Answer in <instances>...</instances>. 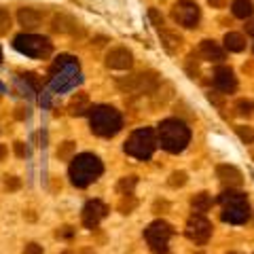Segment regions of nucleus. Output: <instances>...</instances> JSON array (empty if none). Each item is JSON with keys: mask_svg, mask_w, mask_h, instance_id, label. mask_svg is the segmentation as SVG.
<instances>
[{"mask_svg": "<svg viewBox=\"0 0 254 254\" xmlns=\"http://www.w3.org/2000/svg\"><path fill=\"white\" fill-rule=\"evenodd\" d=\"M195 254H203V252H195Z\"/></svg>", "mask_w": 254, "mask_h": 254, "instance_id": "nucleus-43", "label": "nucleus"}, {"mask_svg": "<svg viewBox=\"0 0 254 254\" xmlns=\"http://www.w3.org/2000/svg\"><path fill=\"white\" fill-rule=\"evenodd\" d=\"M214 87L222 93H233L237 87V78L233 74V70L227 66H220L214 70Z\"/></svg>", "mask_w": 254, "mask_h": 254, "instance_id": "nucleus-12", "label": "nucleus"}, {"mask_svg": "<svg viewBox=\"0 0 254 254\" xmlns=\"http://www.w3.org/2000/svg\"><path fill=\"white\" fill-rule=\"evenodd\" d=\"M72 227H62V231H58L60 237H72Z\"/></svg>", "mask_w": 254, "mask_h": 254, "instance_id": "nucleus-34", "label": "nucleus"}, {"mask_svg": "<svg viewBox=\"0 0 254 254\" xmlns=\"http://www.w3.org/2000/svg\"><path fill=\"white\" fill-rule=\"evenodd\" d=\"M89 125L95 136L110 138L121 131L123 127V117L117 108L113 106H95L89 113Z\"/></svg>", "mask_w": 254, "mask_h": 254, "instance_id": "nucleus-4", "label": "nucleus"}, {"mask_svg": "<svg viewBox=\"0 0 254 254\" xmlns=\"http://www.w3.org/2000/svg\"><path fill=\"white\" fill-rule=\"evenodd\" d=\"M83 254H91V252H83Z\"/></svg>", "mask_w": 254, "mask_h": 254, "instance_id": "nucleus-42", "label": "nucleus"}, {"mask_svg": "<svg viewBox=\"0 0 254 254\" xmlns=\"http://www.w3.org/2000/svg\"><path fill=\"white\" fill-rule=\"evenodd\" d=\"M131 64H133V55L125 47H117V49H113L106 55V66L113 70H129Z\"/></svg>", "mask_w": 254, "mask_h": 254, "instance_id": "nucleus-13", "label": "nucleus"}, {"mask_svg": "<svg viewBox=\"0 0 254 254\" xmlns=\"http://www.w3.org/2000/svg\"><path fill=\"white\" fill-rule=\"evenodd\" d=\"M148 15H150V19H153V23L155 26L161 30L163 28V15H159V11L157 9H148Z\"/></svg>", "mask_w": 254, "mask_h": 254, "instance_id": "nucleus-30", "label": "nucleus"}, {"mask_svg": "<svg viewBox=\"0 0 254 254\" xmlns=\"http://www.w3.org/2000/svg\"><path fill=\"white\" fill-rule=\"evenodd\" d=\"M53 30L62 32V34H76L78 23L72 17H68V15H55L53 17Z\"/></svg>", "mask_w": 254, "mask_h": 254, "instance_id": "nucleus-17", "label": "nucleus"}, {"mask_svg": "<svg viewBox=\"0 0 254 254\" xmlns=\"http://www.w3.org/2000/svg\"><path fill=\"white\" fill-rule=\"evenodd\" d=\"M254 13V4L250 2V0H235L233 2V15L240 19H246L250 17V15Z\"/></svg>", "mask_w": 254, "mask_h": 254, "instance_id": "nucleus-22", "label": "nucleus"}, {"mask_svg": "<svg viewBox=\"0 0 254 254\" xmlns=\"http://www.w3.org/2000/svg\"><path fill=\"white\" fill-rule=\"evenodd\" d=\"M15 153H17V157H26L28 150L26 146H23V142H15Z\"/></svg>", "mask_w": 254, "mask_h": 254, "instance_id": "nucleus-33", "label": "nucleus"}, {"mask_svg": "<svg viewBox=\"0 0 254 254\" xmlns=\"http://www.w3.org/2000/svg\"><path fill=\"white\" fill-rule=\"evenodd\" d=\"M246 32H248L250 36H254V19H252V21L248 23V26H246Z\"/></svg>", "mask_w": 254, "mask_h": 254, "instance_id": "nucleus-37", "label": "nucleus"}, {"mask_svg": "<svg viewBox=\"0 0 254 254\" xmlns=\"http://www.w3.org/2000/svg\"><path fill=\"white\" fill-rule=\"evenodd\" d=\"M237 113H240L242 117H250L254 113V102L250 100H240L237 102Z\"/></svg>", "mask_w": 254, "mask_h": 254, "instance_id": "nucleus-26", "label": "nucleus"}, {"mask_svg": "<svg viewBox=\"0 0 254 254\" xmlns=\"http://www.w3.org/2000/svg\"><path fill=\"white\" fill-rule=\"evenodd\" d=\"M4 187L9 189V190H17V189L21 187V182H19V178H15V176H6Z\"/></svg>", "mask_w": 254, "mask_h": 254, "instance_id": "nucleus-31", "label": "nucleus"}, {"mask_svg": "<svg viewBox=\"0 0 254 254\" xmlns=\"http://www.w3.org/2000/svg\"><path fill=\"white\" fill-rule=\"evenodd\" d=\"M190 208H193L195 214H203L212 208V197L208 193H197L193 199H190Z\"/></svg>", "mask_w": 254, "mask_h": 254, "instance_id": "nucleus-21", "label": "nucleus"}, {"mask_svg": "<svg viewBox=\"0 0 254 254\" xmlns=\"http://www.w3.org/2000/svg\"><path fill=\"white\" fill-rule=\"evenodd\" d=\"M159 142L168 153H182L190 142V129L180 119H165L159 125Z\"/></svg>", "mask_w": 254, "mask_h": 254, "instance_id": "nucleus-3", "label": "nucleus"}, {"mask_svg": "<svg viewBox=\"0 0 254 254\" xmlns=\"http://www.w3.org/2000/svg\"><path fill=\"white\" fill-rule=\"evenodd\" d=\"M62 254H74L72 250H66V252H62Z\"/></svg>", "mask_w": 254, "mask_h": 254, "instance_id": "nucleus-39", "label": "nucleus"}, {"mask_svg": "<svg viewBox=\"0 0 254 254\" xmlns=\"http://www.w3.org/2000/svg\"><path fill=\"white\" fill-rule=\"evenodd\" d=\"M2 91H4V87H2V85H0V93H2Z\"/></svg>", "mask_w": 254, "mask_h": 254, "instance_id": "nucleus-40", "label": "nucleus"}, {"mask_svg": "<svg viewBox=\"0 0 254 254\" xmlns=\"http://www.w3.org/2000/svg\"><path fill=\"white\" fill-rule=\"evenodd\" d=\"M157 148V138L155 131L150 127H142V129H136L129 136V140L125 142V153L140 159V161H146V159L153 157Z\"/></svg>", "mask_w": 254, "mask_h": 254, "instance_id": "nucleus-6", "label": "nucleus"}, {"mask_svg": "<svg viewBox=\"0 0 254 254\" xmlns=\"http://www.w3.org/2000/svg\"><path fill=\"white\" fill-rule=\"evenodd\" d=\"M23 254H43V246H38V244H28L26 246V250H23Z\"/></svg>", "mask_w": 254, "mask_h": 254, "instance_id": "nucleus-32", "label": "nucleus"}, {"mask_svg": "<svg viewBox=\"0 0 254 254\" xmlns=\"http://www.w3.org/2000/svg\"><path fill=\"white\" fill-rule=\"evenodd\" d=\"M168 182H170V187H174V189L185 187V185H187V174H185V172H174Z\"/></svg>", "mask_w": 254, "mask_h": 254, "instance_id": "nucleus-27", "label": "nucleus"}, {"mask_svg": "<svg viewBox=\"0 0 254 254\" xmlns=\"http://www.w3.org/2000/svg\"><path fill=\"white\" fill-rule=\"evenodd\" d=\"M138 185V178L136 176H127V178H121V182H119V193L121 195H131L133 193V187Z\"/></svg>", "mask_w": 254, "mask_h": 254, "instance_id": "nucleus-23", "label": "nucleus"}, {"mask_svg": "<svg viewBox=\"0 0 254 254\" xmlns=\"http://www.w3.org/2000/svg\"><path fill=\"white\" fill-rule=\"evenodd\" d=\"M89 108V95L87 93H76L72 102H70V115H85Z\"/></svg>", "mask_w": 254, "mask_h": 254, "instance_id": "nucleus-19", "label": "nucleus"}, {"mask_svg": "<svg viewBox=\"0 0 254 254\" xmlns=\"http://www.w3.org/2000/svg\"><path fill=\"white\" fill-rule=\"evenodd\" d=\"M28 115H30V110H28V108H23V106H19V108H17V113H15V117H17L19 121H21V119H26Z\"/></svg>", "mask_w": 254, "mask_h": 254, "instance_id": "nucleus-35", "label": "nucleus"}, {"mask_svg": "<svg viewBox=\"0 0 254 254\" xmlns=\"http://www.w3.org/2000/svg\"><path fill=\"white\" fill-rule=\"evenodd\" d=\"M172 227L168 225L165 220H155L150 222L144 231V237L150 246V250L157 252V254H168V242L172 237Z\"/></svg>", "mask_w": 254, "mask_h": 254, "instance_id": "nucleus-8", "label": "nucleus"}, {"mask_svg": "<svg viewBox=\"0 0 254 254\" xmlns=\"http://www.w3.org/2000/svg\"><path fill=\"white\" fill-rule=\"evenodd\" d=\"M17 21H19V26H23L26 30H34V28L41 26L43 15H41V11H36V9L23 6V9H19V13H17Z\"/></svg>", "mask_w": 254, "mask_h": 254, "instance_id": "nucleus-15", "label": "nucleus"}, {"mask_svg": "<svg viewBox=\"0 0 254 254\" xmlns=\"http://www.w3.org/2000/svg\"><path fill=\"white\" fill-rule=\"evenodd\" d=\"M218 201L222 203V220L225 222H231V225H244L246 220L250 218V203L246 199V195L240 193V190H233L229 189L225 190Z\"/></svg>", "mask_w": 254, "mask_h": 254, "instance_id": "nucleus-5", "label": "nucleus"}, {"mask_svg": "<svg viewBox=\"0 0 254 254\" xmlns=\"http://www.w3.org/2000/svg\"><path fill=\"white\" fill-rule=\"evenodd\" d=\"M0 62H2V51H0Z\"/></svg>", "mask_w": 254, "mask_h": 254, "instance_id": "nucleus-41", "label": "nucleus"}, {"mask_svg": "<svg viewBox=\"0 0 254 254\" xmlns=\"http://www.w3.org/2000/svg\"><path fill=\"white\" fill-rule=\"evenodd\" d=\"M225 49L231 51V53H240L246 49V41L242 34H237V32H229L225 36Z\"/></svg>", "mask_w": 254, "mask_h": 254, "instance_id": "nucleus-20", "label": "nucleus"}, {"mask_svg": "<svg viewBox=\"0 0 254 254\" xmlns=\"http://www.w3.org/2000/svg\"><path fill=\"white\" fill-rule=\"evenodd\" d=\"M216 174H218V178H220L222 185L229 187V189L244 185V176H242V172L237 170L235 165H218Z\"/></svg>", "mask_w": 254, "mask_h": 254, "instance_id": "nucleus-14", "label": "nucleus"}, {"mask_svg": "<svg viewBox=\"0 0 254 254\" xmlns=\"http://www.w3.org/2000/svg\"><path fill=\"white\" fill-rule=\"evenodd\" d=\"M185 233L190 242L195 244H208V240L212 237V222L203 216V214H193L187 222Z\"/></svg>", "mask_w": 254, "mask_h": 254, "instance_id": "nucleus-9", "label": "nucleus"}, {"mask_svg": "<svg viewBox=\"0 0 254 254\" xmlns=\"http://www.w3.org/2000/svg\"><path fill=\"white\" fill-rule=\"evenodd\" d=\"M208 2H210L212 9H222V6L227 4V0H208Z\"/></svg>", "mask_w": 254, "mask_h": 254, "instance_id": "nucleus-36", "label": "nucleus"}, {"mask_svg": "<svg viewBox=\"0 0 254 254\" xmlns=\"http://www.w3.org/2000/svg\"><path fill=\"white\" fill-rule=\"evenodd\" d=\"M11 30V15L6 9H0V36Z\"/></svg>", "mask_w": 254, "mask_h": 254, "instance_id": "nucleus-25", "label": "nucleus"}, {"mask_svg": "<svg viewBox=\"0 0 254 254\" xmlns=\"http://www.w3.org/2000/svg\"><path fill=\"white\" fill-rule=\"evenodd\" d=\"M106 214H108L106 203H102L100 199L87 201L83 208V225L87 229H95L102 222V218H106Z\"/></svg>", "mask_w": 254, "mask_h": 254, "instance_id": "nucleus-11", "label": "nucleus"}, {"mask_svg": "<svg viewBox=\"0 0 254 254\" xmlns=\"http://www.w3.org/2000/svg\"><path fill=\"white\" fill-rule=\"evenodd\" d=\"M199 53H201V58L208 60V62H222L225 60V51H222L218 47V43H214V41H201Z\"/></svg>", "mask_w": 254, "mask_h": 254, "instance_id": "nucleus-16", "label": "nucleus"}, {"mask_svg": "<svg viewBox=\"0 0 254 254\" xmlns=\"http://www.w3.org/2000/svg\"><path fill=\"white\" fill-rule=\"evenodd\" d=\"M172 17L174 21L178 23V26H185V28H195L197 23H199V6L195 2H190V0H180V2L174 4L172 9Z\"/></svg>", "mask_w": 254, "mask_h": 254, "instance_id": "nucleus-10", "label": "nucleus"}, {"mask_svg": "<svg viewBox=\"0 0 254 254\" xmlns=\"http://www.w3.org/2000/svg\"><path fill=\"white\" fill-rule=\"evenodd\" d=\"M13 47L17 49L19 53L28 55V58H34V60H45L51 55L53 45L49 38L45 36H36V34H19L15 36Z\"/></svg>", "mask_w": 254, "mask_h": 254, "instance_id": "nucleus-7", "label": "nucleus"}, {"mask_svg": "<svg viewBox=\"0 0 254 254\" xmlns=\"http://www.w3.org/2000/svg\"><path fill=\"white\" fill-rule=\"evenodd\" d=\"M72 150H74V142H64V146L58 150V157L60 159H68Z\"/></svg>", "mask_w": 254, "mask_h": 254, "instance_id": "nucleus-29", "label": "nucleus"}, {"mask_svg": "<svg viewBox=\"0 0 254 254\" xmlns=\"http://www.w3.org/2000/svg\"><path fill=\"white\" fill-rule=\"evenodd\" d=\"M252 157H254V150H252Z\"/></svg>", "mask_w": 254, "mask_h": 254, "instance_id": "nucleus-44", "label": "nucleus"}, {"mask_svg": "<svg viewBox=\"0 0 254 254\" xmlns=\"http://www.w3.org/2000/svg\"><path fill=\"white\" fill-rule=\"evenodd\" d=\"M235 131H237V136H240V140L246 142V144H252V142H254V129H252V127L240 125V127H235Z\"/></svg>", "mask_w": 254, "mask_h": 254, "instance_id": "nucleus-24", "label": "nucleus"}, {"mask_svg": "<svg viewBox=\"0 0 254 254\" xmlns=\"http://www.w3.org/2000/svg\"><path fill=\"white\" fill-rule=\"evenodd\" d=\"M4 157H6V146L0 144V161H4Z\"/></svg>", "mask_w": 254, "mask_h": 254, "instance_id": "nucleus-38", "label": "nucleus"}, {"mask_svg": "<svg viewBox=\"0 0 254 254\" xmlns=\"http://www.w3.org/2000/svg\"><path fill=\"white\" fill-rule=\"evenodd\" d=\"M159 36H161V43H163V47H165V51L168 53H174L182 43L180 34H176V32H172V30H165V28L159 30Z\"/></svg>", "mask_w": 254, "mask_h": 254, "instance_id": "nucleus-18", "label": "nucleus"}, {"mask_svg": "<svg viewBox=\"0 0 254 254\" xmlns=\"http://www.w3.org/2000/svg\"><path fill=\"white\" fill-rule=\"evenodd\" d=\"M133 208H136V199H133L131 195H123V201L119 203V210H121V214H129Z\"/></svg>", "mask_w": 254, "mask_h": 254, "instance_id": "nucleus-28", "label": "nucleus"}, {"mask_svg": "<svg viewBox=\"0 0 254 254\" xmlns=\"http://www.w3.org/2000/svg\"><path fill=\"white\" fill-rule=\"evenodd\" d=\"M70 180H72V185L78 187V189H85L89 187L91 182H95L102 172H104V165L95 155L91 153H83V155H76L72 159V163H70Z\"/></svg>", "mask_w": 254, "mask_h": 254, "instance_id": "nucleus-2", "label": "nucleus"}, {"mask_svg": "<svg viewBox=\"0 0 254 254\" xmlns=\"http://www.w3.org/2000/svg\"><path fill=\"white\" fill-rule=\"evenodd\" d=\"M229 254H235V252H229Z\"/></svg>", "mask_w": 254, "mask_h": 254, "instance_id": "nucleus-45", "label": "nucleus"}, {"mask_svg": "<svg viewBox=\"0 0 254 254\" xmlns=\"http://www.w3.org/2000/svg\"><path fill=\"white\" fill-rule=\"evenodd\" d=\"M81 83V72H78V62L72 55H60L51 66V89L55 93L70 91Z\"/></svg>", "mask_w": 254, "mask_h": 254, "instance_id": "nucleus-1", "label": "nucleus"}]
</instances>
